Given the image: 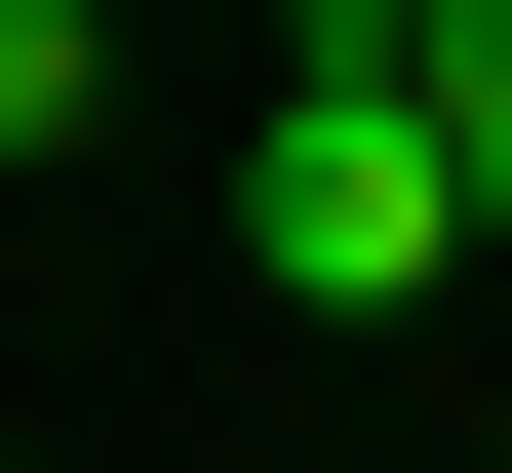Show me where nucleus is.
<instances>
[{"label":"nucleus","instance_id":"obj_1","mask_svg":"<svg viewBox=\"0 0 512 473\" xmlns=\"http://www.w3.org/2000/svg\"><path fill=\"white\" fill-rule=\"evenodd\" d=\"M237 276H276V316H434V276H473V198H434V119H394L355 0L276 40V119H237Z\"/></svg>","mask_w":512,"mask_h":473},{"label":"nucleus","instance_id":"obj_3","mask_svg":"<svg viewBox=\"0 0 512 473\" xmlns=\"http://www.w3.org/2000/svg\"><path fill=\"white\" fill-rule=\"evenodd\" d=\"M119 119V0H0V158H79Z\"/></svg>","mask_w":512,"mask_h":473},{"label":"nucleus","instance_id":"obj_2","mask_svg":"<svg viewBox=\"0 0 512 473\" xmlns=\"http://www.w3.org/2000/svg\"><path fill=\"white\" fill-rule=\"evenodd\" d=\"M394 40V119H434V198H473V276H512V0H355Z\"/></svg>","mask_w":512,"mask_h":473}]
</instances>
